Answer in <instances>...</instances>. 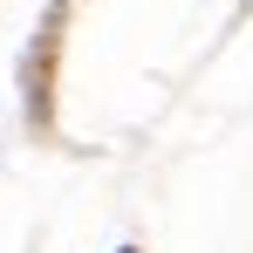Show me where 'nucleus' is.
I'll return each mask as SVG.
<instances>
[{"mask_svg":"<svg viewBox=\"0 0 253 253\" xmlns=\"http://www.w3.org/2000/svg\"><path fill=\"white\" fill-rule=\"evenodd\" d=\"M124 253H130V247H124Z\"/></svg>","mask_w":253,"mask_h":253,"instance_id":"nucleus-1","label":"nucleus"}]
</instances>
